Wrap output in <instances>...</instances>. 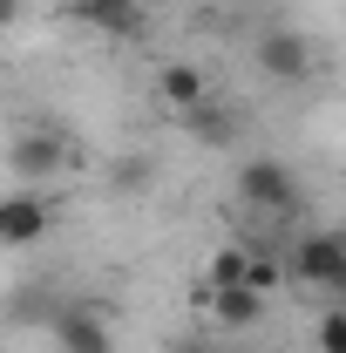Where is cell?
<instances>
[{"label":"cell","mask_w":346,"mask_h":353,"mask_svg":"<svg viewBox=\"0 0 346 353\" xmlns=\"http://www.w3.org/2000/svg\"><path fill=\"white\" fill-rule=\"evenodd\" d=\"M278 265H285V279H292V285H312V292H326V299L346 285V245L333 238V231H305Z\"/></svg>","instance_id":"cell-1"},{"label":"cell","mask_w":346,"mask_h":353,"mask_svg":"<svg viewBox=\"0 0 346 353\" xmlns=\"http://www.w3.org/2000/svg\"><path fill=\"white\" fill-rule=\"evenodd\" d=\"M238 197L252 211H265V218H285V211H299V176L278 157H245L238 163Z\"/></svg>","instance_id":"cell-2"},{"label":"cell","mask_w":346,"mask_h":353,"mask_svg":"<svg viewBox=\"0 0 346 353\" xmlns=\"http://www.w3.org/2000/svg\"><path fill=\"white\" fill-rule=\"evenodd\" d=\"M68 136L61 130H48V123H34V130H21L14 136V176L21 183H41V176H61L68 170Z\"/></svg>","instance_id":"cell-3"},{"label":"cell","mask_w":346,"mask_h":353,"mask_svg":"<svg viewBox=\"0 0 346 353\" xmlns=\"http://www.w3.org/2000/svg\"><path fill=\"white\" fill-rule=\"evenodd\" d=\"M258 68L272 75V82H305L312 68H319V48L305 41L299 28H272L258 41Z\"/></svg>","instance_id":"cell-4"},{"label":"cell","mask_w":346,"mask_h":353,"mask_svg":"<svg viewBox=\"0 0 346 353\" xmlns=\"http://www.w3.org/2000/svg\"><path fill=\"white\" fill-rule=\"evenodd\" d=\"M68 14L95 28V34H109V41H136L143 28H150V14H143V0H68Z\"/></svg>","instance_id":"cell-5"},{"label":"cell","mask_w":346,"mask_h":353,"mask_svg":"<svg viewBox=\"0 0 346 353\" xmlns=\"http://www.w3.org/2000/svg\"><path fill=\"white\" fill-rule=\"evenodd\" d=\"M54 340H61V353H116V333H109V319L95 306H54Z\"/></svg>","instance_id":"cell-6"},{"label":"cell","mask_w":346,"mask_h":353,"mask_svg":"<svg viewBox=\"0 0 346 353\" xmlns=\"http://www.w3.org/2000/svg\"><path fill=\"white\" fill-rule=\"evenodd\" d=\"M48 231H54V211H48L34 190H14V197H0V245H41Z\"/></svg>","instance_id":"cell-7"},{"label":"cell","mask_w":346,"mask_h":353,"mask_svg":"<svg viewBox=\"0 0 346 353\" xmlns=\"http://www.w3.org/2000/svg\"><path fill=\"white\" fill-rule=\"evenodd\" d=\"M204 306L217 312V326L245 333V326H258V319H265V292H252V285H224V292H211Z\"/></svg>","instance_id":"cell-8"},{"label":"cell","mask_w":346,"mask_h":353,"mask_svg":"<svg viewBox=\"0 0 346 353\" xmlns=\"http://www.w3.org/2000/svg\"><path fill=\"white\" fill-rule=\"evenodd\" d=\"M231 123H238V116H231V109H217L211 95H204V102H197V109H183V130L190 136H204V143H231Z\"/></svg>","instance_id":"cell-9"},{"label":"cell","mask_w":346,"mask_h":353,"mask_svg":"<svg viewBox=\"0 0 346 353\" xmlns=\"http://www.w3.org/2000/svg\"><path fill=\"white\" fill-rule=\"evenodd\" d=\"M245 265H252V252H245V245H217L211 265H204V285H211V292H224V285H245Z\"/></svg>","instance_id":"cell-10"},{"label":"cell","mask_w":346,"mask_h":353,"mask_svg":"<svg viewBox=\"0 0 346 353\" xmlns=\"http://www.w3.org/2000/svg\"><path fill=\"white\" fill-rule=\"evenodd\" d=\"M156 95H163L176 116H183V109H197V102H204V75H197V68H163Z\"/></svg>","instance_id":"cell-11"},{"label":"cell","mask_w":346,"mask_h":353,"mask_svg":"<svg viewBox=\"0 0 346 353\" xmlns=\"http://www.w3.org/2000/svg\"><path fill=\"white\" fill-rule=\"evenodd\" d=\"M245 285H252V292H265V299H272V292L285 285V265L272 259V252H252V265H245Z\"/></svg>","instance_id":"cell-12"},{"label":"cell","mask_w":346,"mask_h":353,"mask_svg":"<svg viewBox=\"0 0 346 353\" xmlns=\"http://www.w3.org/2000/svg\"><path fill=\"white\" fill-rule=\"evenodd\" d=\"M312 347H319V353H346V312H340V306L319 312V333H312Z\"/></svg>","instance_id":"cell-13"},{"label":"cell","mask_w":346,"mask_h":353,"mask_svg":"<svg viewBox=\"0 0 346 353\" xmlns=\"http://www.w3.org/2000/svg\"><path fill=\"white\" fill-rule=\"evenodd\" d=\"M116 183H123V190H143V183H150V163H143V157H136V163H123V170H116Z\"/></svg>","instance_id":"cell-14"},{"label":"cell","mask_w":346,"mask_h":353,"mask_svg":"<svg viewBox=\"0 0 346 353\" xmlns=\"http://www.w3.org/2000/svg\"><path fill=\"white\" fill-rule=\"evenodd\" d=\"M170 353H224V347H217V340H176Z\"/></svg>","instance_id":"cell-15"},{"label":"cell","mask_w":346,"mask_h":353,"mask_svg":"<svg viewBox=\"0 0 346 353\" xmlns=\"http://www.w3.org/2000/svg\"><path fill=\"white\" fill-rule=\"evenodd\" d=\"M21 21V0H0V28H14Z\"/></svg>","instance_id":"cell-16"}]
</instances>
